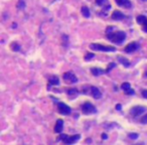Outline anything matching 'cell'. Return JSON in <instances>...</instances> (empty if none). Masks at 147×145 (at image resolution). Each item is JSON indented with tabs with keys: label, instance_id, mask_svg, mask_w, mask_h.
Wrapping results in <instances>:
<instances>
[{
	"label": "cell",
	"instance_id": "6da1fadb",
	"mask_svg": "<svg viewBox=\"0 0 147 145\" xmlns=\"http://www.w3.org/2000/svg\"><path fill=\"white\" fill-rule=\"evenodd\" d=\"M107 39L116 45H122L126 39V33L124 31L107 32Z\"/></svg>",
	"mask_w": 147,
	"mask_h": 145
},
{
	"label": "cell",
	"instance_id": "7a4b0ae2",
	"mask_svg": "<svg viewBox=\"0 0 147 145\" xmlns=\"http://www.w3.org/2000/svg\"><path fill=\"white\" fill-rule=\"evenodd\" d=\"M90 49L93 51H104V53H114L116 51V49L111 45H103L100 43H91L90 45Z\"/></svg>",
	"mask_w": 147,
	"mask_h": 145
},
{
	"label": "cell",
	"instance_id": "3957f363",
	"mask_svg": "<svg viewBox=\"0 0 147 145\" xmlns=\"http://www.w3.org/2000/svg\"><path fill=\"white\" fill-rule=\"evenodd\" d=\"M80 137H81V135H79V134L73 135V136H68V135H66V134L65 135L62 134L60 137H59L58 141L63 140V142L66 143V144H72V143L77 142V141L80 139Z\"/></svg>",
	"mask_w": 147,
	"mask_h": 145
},
{
	"label": "cell",
	"instance_id": "277c9868",
	"mask_svg": "<svg viewBox=\"0 0 147 145\" xmlns=\"http://www.w3.org/2000/svg\"><path fill=\"white\" fill-rule=\"evenodd\" d=\"M82 112L85 115H89V114H95L97 113V109L94 105L90 102H86L82 106Z\"/></svg>",
	"mask_w": 147,
	"mask_h": 145
},
{
	"label": "cell",
	"instance_id": "5b68a950",
	"mask_svg": "<svg viewBox=\"0 0 147 145\" xmlns=\"http://www.w3.org/2000/svg\"><path fill=\"white\" fill-rule=\"evenodd\" d=\"M147 109L145 107H142V106H134L133 108H131L130 110V114L133 118H138L139 116H141L143 113L146 112Z\"/></svg>",
	"mask_w": 147,
	"mask_h": 145
},
{
	"label": "cell",
	"instance_id": "8992f818",
	"mask_svg": "<svg viewBox=\"0 0 147 145\" xmlns=\"http://www.w3.org/2000/svg\"><path fill=\"white\" fill-rule=\"evenodd\" d=\"M63 79H64L65 82L68 84H76L78 82V78L71 72H65L64 75H63Z\"/></svg>",
	"mask_w": 147,
	"mask_h": 145
},
{
	"label": "cell",
	"instance_id": "52a82bcc",
	"mask_svg": "<svg viewBox=\"0 0 147 145\" xmlns=\"http://www.w3.org/2000/svg\"><path fill=\"white\" fill-rule=\"evenodd\" d=\"M58 110H59V113L62 114V115H70L71 112H72V109L67 104H65V103H59Z\"/></svg>",
	"mask_w": 147,
	"mask_h": 145
},
{
	"label": "cell",
	"instance_id": "ba28073f",
	"mask_svg": "<svg viewBox=\"0 0 147 145\" xmlns=\"http://www.w3.org/2000/svg\"><path fill=\"white\" fill-rule=\"evenodd\" d=\"M89 93L92 95V97L95 99H100L101 97H102V93H101L100 90L96 87H90V90H89V92H88V94H89Z\"/></svg>",
	"mask_w": 147,
	"mask_h": 145
},
{
	"label": "cell",
	"instance_id": "9c48e42d",
	"mask_svg": "<svg viewBox=\"0 0 147 145\" xmlns=\"http://www.w3.org/2000/svg\"><path fill=\"white\" fill-rule=\"evenodd\" d=\"M139 49V45L137 43H129V45H126V47H125V53H134V51H136L137 49Z\"/></svg>",
	"mask_w": 147,
	"mask_h": 145
},
{
	"label": "cell",
	"instance_id": "30bf717a",
	"mask_svg": "<svg viewBox=\"0 0 147 145\" xmlns=\"http://www.w3.org/2000/svg\"><path fill=\"white\" fill-rule=\"evenodd\" d=\"M115 2L119 7H124L127 9L132 7V3L130 0H115Z\"/></svg>",
	"mask_w": 147,
	"mask_h": 145
},
{
	"label": "cell",
	"instance_id": "8fae6325",
	"mask_svg": "<svg viewBox=\"0 0 147 145\" xmlns=\"http://www.w3.org/2000/svg\"><path fill=\"white\" fill-rule=\"evenodd\" d=\"M125 18V15L119 10H115L113 13H112V19L113 20H123Z\"/></svg>",
	"mask_w": 147,
	"mask_h": 145
},
{
	"label": "cell",
	"instance_id": "7c38bea8",
	"mask_svg": "<svg viewBox=\"0 0 147 145\" xmlns=\"http://www.w3.org/2000/svg\"><path fill=\"white\" fill-rule=\"evenodd\" d=\"M64 128V121L62 119H59L56 123V126H55V132L56 133H61Z\"/></svg>",
	"mask_w": 147,
	"mask_h": 145
},
{
	"label": "cell",
	"instance_id": "4fadbf2b",
	"mask_svg": "<svg viewBox=\"0 0 147 145\" xmlns=\"http://www.w3.org/2000/svg\"><path fill=\"white\" fill-rule=\"evenodd\" d=\"M91 72L93 74V76H96V77L101 76V75H104V74H107L106 71L102 70V69H100V68H92Z\"/></svg>",
	"mask_w": 147,
	"mask_h": 145
},
{
	"label": "cell",
	"instance_id": "5bb4252c",
	"mask_svg": "<svg viewBox=\"0 0 147 145\" xmlns=\"http://www.w3.org/2000/svg\"><path fill=\"white\" fill-rule=\"evenodd\" d=\"M117 60L119 61L120 63H121V65H123V66L126 67V68H129V67H130L131 63H130V61L127 60V59L123 58V57H118Z\"/></svg>",
	"mask_w": 147,
	"mask_h": 145
},
{
	"label": "cell",
	"instance_id": "9a60e30c",
	"mask_svg": "<svg viewBox=\"0 0 147 145\" xmlns=\"http://www.w3.org/2000/svg\"><path fill=\"white\" fill-rule=\"evenodd\" d=\"M136 21L138 24H140V25L143 26L147 23V18L144 16V15H138V16L136 17Z\"/></svg>",
	"mask_w": 147,
	"mask_h": 145
},
{
	"label": "cell",
	"instance_id": "2e32d148",
	"mask_svg": "<svg viewBox=\"0 0 147 145\" xmlns=\"http://www.w3.org/2000/svg\"><path fill=\"white\" fill-rule=\"evenodd\" d=\"M81 12H82V14H83V16L86 17V18H89V17L91 16V13H90V10H89V8H88L87 6L82 7Z\"/></svg>",
	"mask_w": 147,
	"mask_h": 145
},
{
	"label": "cell",
	"instance_id": "e0dca14e",
	"mask_svg": "<svg viewBox=\"0 0 147 145\" xmlns=\"http://www.w3.org/2000/svg\"><path fill=\"white\" fill-rule=\"evenodd\" d=\"M49 85H59V84H60V80H59V78L56 77V76H53V77L49 78Z\"/></svg>",
	"mask_w": 147,
	"mask_h": 145
},
{
	"label": "cell",
	"instance_id": "ac0fdd59",
	"mask_svg": "<svg viewBox=\"0 0 147 145\" xmlns=\"http://www.w3.org/2000/svg\"><path fill=\"white\" fill-rule=\"evenodd\" d=\"M79 94V91H78L76 88H73V89H69L68 90V95L71 97H73V98H75L77 95Z\"/></svg>",
	"mask_w": 147,
	"mask_h": 145
},
{
	"label": "cell",
	"instance_id": "d6986e66",
	"mask_svg": "<svg viewBox=\"0 0 147 145\" xmlns=\"http://www.w3.org/2000/svg\"><path fill=\"white\" fill-rule=\"evenodd\" d=\"M16 6L19 10H22V9L25 8V2H24V0H18Z\"/></svg>",
	"mask_w": 147,
	"mask_h": 145
},
{
	"label": "cell",
	"instance_id": "ffe728a7",
	"mask_svg": "<svg viewBox=\"0 0 147 145\" xmlns=\"http://www.w3.org/2000/svg\"><path fill=\"white\" fill-rule=\"evenodd\" d=\"M10 47H11V49H12V51H19V49H20V45H18V43H11Z\"/></svg>",
	"mask_w": 147,
	"mask_h": 145
},
{
	"label": "cell",
	"instance_id": "44dd1931",
	"mask_svg": "<svg viewBox=\"0 0 147 145\" xmlns=\"http://www.w3.org/2000/svg\"><path fill=\"white\" fill-rule=\"evenodd\" d=\"M131 88V85L129 83H123L121 85V89L123 90L124 92H126V91H128V90Z\"/></svg>",
	"mask_w": 147,
	"mask_h": 145
},
{
	"label": "cell",
	"instance_id": "7402d4cb",
	"mask_svg": "<svg viewBox=\"0 0 147 145\" xmlns=\"http://www.w3.org/2000/svg\"><path fill=\"white\" fill-rule=\"evenodd\" d=\"M95 58V55L94 53H87L86 55V57H85V61H91V60H93V59Z\"/></svg>",
	"mask_w": 147,
	"mask_h": 145
},
{
	"label": "cell",
	"instance_id": "603a6c76",
	"mask_svg": "<svg viewBox=\"0 0 147 145\" xmlns=\"http://www.w3.org/2000/svg\"><path fill=\"white\" fill-rule=\"evenodd\" d=\"M128 137L131 139H137L139 137V135L137 134V133H129V134H128Z\"/></svg>",
	"mask_w": 147,
	"mask_h": 145
},
{
	"label": "cell",
	"instance_id": "cb8c5ba5",
	"mask_svg": "<svg viewBox=\"0 0 147 145\" xmlns=\"http://www.w3.org/2000/svg\"><path fill=\"white\" fill-rule=\"evenodd\" d=\"M95 1H96L97 5H99V6H103L107 2V0H95Z\"/></svg>",
	"mask_w": 147,
	"mask_h": 145
},
{
	"label": "cell",
	"instance_id": "d4e9b609",
	"mask_svg": "<svg viewBox=\"0 0 147 145\" xmlns=\"http://www.w3.org/2000/svg\"><path fill=\"white\" fill-rule=\"evenodd\" d=\"M140 123L141 124H147V113L140 119Z\"/></svg>",
	"mask_w": 147,
	"mask_h": 145
},
{
	"label": "cell",
	"instance_id": "484cf974",
	"mask_svg": "<svg viewBox=\"0 0 147 145\" xmlns=\"http://www.w3.org/2000/svg\"><path fill=\"white\" fill-rule=\"evenodd\" d=\"M115 66H116V65L114 64V63H111V64H109V67H108V69H107V70H106V72H110V71L112 70V69L115 68Z\"/></svg>",
	"mask_w": 147,
	"mask_h": 145
},
{
	"label": "cell",
	"instance_id": "4316f807",
	"mask_svg": "<svg viewBox=\"0 0 147 145\" xmlns=\"http://www.w3.org/2000/svg\"><path fill=\"white\" fill-rule=\"evenodd\" d=\"M125 94H126V95H134V91H133V90L130 88V89L128 90V91H126Z\"/></svg>",
	"mask_w": 147,
	"mask_h": 145
},
{
	"label": "cell",
	"instance_id": "83f0119b",
	"mask_svg": "<svg viewBox=\"0 0 147 145\" xmlns=\"http://www.w3.org/2000/svg\"><path fill=\"white\" fill-rule=\"evenodd\" d=\"M141 95H142L143 98L147 99V90H143L142 92H141Z\"/></svg>",
	"mask_w": 147,
	"mask_h": 145
},
{
	"label": "cell",
	"instance_id": "f1b7e54d",
	"mask_svg": "<svg viewBox=\"0 0 147 145\" xmlns=\"http://www.w3.org/2000/svg\"><path fill=\"white\" fill-rule=\"evenodd\" d=\"M142 28H143V30H144L145 32H147V23L145 24V25H143V26H142Z\"/></svg>",
	"mask_w": 147,
	"mask_h": 145
},
{
	"label": "cell",
	"instance_id": "f546056e",
	"mask_svg": "<svg viewBox=\"0 0 147 145\" xmlns=\"http://www.w3.org/2000/svg\"><path fill=\"white\" fill-rule=\"evenodd\" d=\"M116 109H117V110H121V109H122V106H121L120 104H118L117 106H116Z\"/></svg>",
	"mask_w": 147,
	"mask_h": 145
},
{
	"label": "cell",
	"instance_id": "4dcf8cb0",
	"mask_svg": "<svg viewBox=\"0 0 147 145\" xmlns=\"http://www.w3.org/2000/svg\"><path fill=\"white\" fill-rule=\"evenodd\" d=\"M102 138L103 139H107L108 137H107V134H102Z\"/></svg>",
	"mask_w": 147,
	"mask_h": 145
},
{
	"label": "cell",
	"instance_id": "1f68e13d",
	"mask_svg": "<svg viewBox=\"0 0 147 145\" xmlns=\"http://www.w3.org/2000/svg\"><path fill=\"white\" fill-rule=\"evenodd\" d=\"M144 77H146V78H147V72H145V74H144Z\"/></svg>",
	"mask_w": 147,
	"mask_h": 145
},
{
	"label": "cell",
	"instance_id": "d6a6232c",
	"mask_svg": "<svg viewBox=\"0 0 147 145\" xmlns=\"http://www.w3.org/2000/svg\"><path fill=\"white\" fill-rule=\"evenodd\" d=\"M143 1H147V0H143Z\"/></svg>",
	"mask_w": 147,
	"mask_h": 145
}]
</instances>
